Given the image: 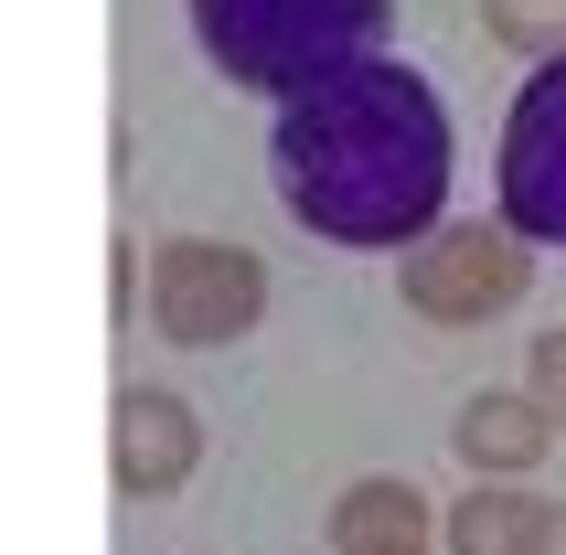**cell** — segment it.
<instances>
[{"label": "cell", "instance_id": "6da1fadb", "mask_svg": "<svg viewBox=\"0 0 566 555\" xmlns=\"http://www.w3.org/2000/svg\"><path fill=\"white\" fill-rule=\"evenodd\" d=\"M268 182L289 224H311L321 247H396L407 256L449 203V107L439 86L396 54H364L289 96L268 128Z\"/></svg>", "mask_w": 566, "mask_h": 555}, {"label": "cell", "instance_id": "7a4b0ae2", "mask_svg": "<svg viewBox=\"0 0 566 555\" xmlns=\"http://www.w3.org/2000/svg\"><path fill=\"white\" fill-rule=\"evenodd\" d=\"M192 11V43L224 86L247 96H311L321 75H343L385 43L396 0H182Z\"/></svg>", "mask_w": 566, "mask_h": 555}, {"label": "cell", "instance_id": "3957f363", "mask_svg": "<svg viewBox=\"0 0 566 555\" xmlns=\"http://www.w3.org/2000/svg\"><path fill=\"white\" fill-rule=\"evenodd\" d=\"M150 321L160 342L182 353H224L268 321V256L256 247H224V235H171L150 256Z\"/></svg>", "mask_w": 566, "mask_h": 555}, {"label": "cell", "instance_id": "277c9868", "mask_svg": "<svg viewBox=\"0 0 566 555\" xmlns=\"http://www.w3.org/2000/svg\"><path fill=\"white\" fill-rule=\"evenodd\" d=\"M535 289V247H513L503 224H428L407 256H396V300L417 310V321H439V332H471V321H492V310H513Z\"/></svg>", "mask_w": 566, "mask_h": 555}, {"label": "cell", "instance_id": "5b68a950", "mask_svg": "<svg viewBox=\"0 0 566 555\" xmlns=\"http://www.w3.org/2000/svg\"><path fill=\"white\" fill-rule=\"evenodd\" d=\"M503 235L513 247H566V64H535L503 118Z\"/></svg>", "mask_w": 566, "mask_h": 555}, {"label": "cell", "instance_id": "8992f818", "mask_svg": "<svg viewBox=\"0 0 566 555\" xmlns=\"http://www.w3.org/2000/svg\"><path fill=\"white\" fill-rule=\"evenodd\" d=\"M107 470H118L128 502H171L192 470H203V417H192V396L128 385V396L107 406Z\"/></svg>", "mask_w": 566, "mask_h": 555}, {"label": "cell", "instance_id": "52a82bcc", "mask_svg": "<svg viewBox=\"0 0 566 555\" xmlns=\"http://www.w3.org/2000/svg\"><path fill=\"white\" fill-rule=\"evenodd\" d=\"M428 524H439L428 492L396 481V470H375V481H353V492L332 502V555H439Z\"/></svg>", "mask_w": 566, "mask_h": 555}, {"label": "cell", "instance_id": "ba28073f", "mask_svg": "<svg viewBox=\"0 0 566 555\" xmlns=\"http://www.w3.org/2000/svg\"><path fill=\"white\" fill-rule=\"evenodd\" d=\"M449 449L471 460V481H513V470H535L545 449H556V428H545L524 396H471L449 417Z\"/></svg>", "mask_w": 566, "mask_h": 555}, {"label": "cell", "instance_id": "9c48e42d", "mask_svg": "<svg viewBox=\"0 0 566 555\" xmlns=\"http://www.w3.org/2000/svg\"><path fill=\"white\" fill-rule=\"evenodd\" d=\"M535 534H545V502L513 492V481H471V492L439 513L449 555H535Z\"/></svg>", "mask_w": 566, "mask_h": 555}, {"label": "cell", "instance_id": "30bf717a", "mask_svg": "<svg viewBox=\"0 0 566 555\" xmlns=\"http://www.w3.org/2000/svg\"><path fill=\"white\" fill-rule=\"evenodd\" d=\"M481 32L524 64H566V0H481Z\"/></svg>", "mask_w": 566, "mask_h": 555}, {"label": "cell", "instance_id": "8fae6325", "mask_svg": "<svg viewBox=\"0 0 566 555\" xmlns=\"http://www.w3.org/2000/svg\"><path fill=\"white\" fill-rule=\"evenodd\" d=\"M524 406H535L545 428L566 438V321H556V332H535V342H524Z\"/></svg>", "mask_w": 566, "mask_h": 555}, {"label": "cell", "instance_id": "7c38bea8", "mask_svg": "<svg viewBox=\"0 0 566 555\" xmlns=\"http://www.w3.org/2000/svg\"><path fill=\"white\" fill-rule=\"evenodd\" d=\"M128 300H139V256H128V235H118V247H107V310H128Z\"/></svg>", "mask_w": 566, "mask_h": 555}, {"label": "cell", "instance_id": "4fadbf2b", "mask_svg": "<svg viewBox=\"0 0 566 555\" xmlns=\"http://www.w3.org/2000/svg\"><path fill=\"white\" fill-rule=\"evenodd\" d=\"M535 555H566V502H545V534H535Z\"/></svg>", "mask_w": 566, "mask_h": 555}]
</instances>
